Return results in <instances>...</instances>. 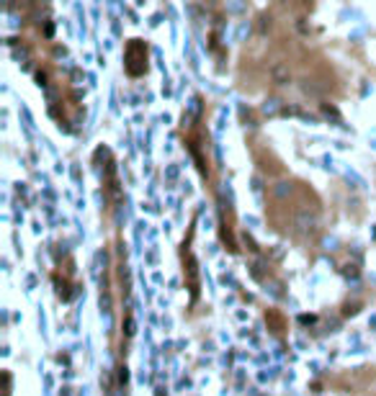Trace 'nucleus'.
Returning a JSON list of instances; mask_svg holds the SVG:
<instances>
[{"label": "nucleus", "instance_id": "7ed1b4c3", "mask_svg": "<svg viewBox=\"0 0 376 396\" xmlns=\"http://www.w3.org/2000/svg\"><path fill=\"white\" fill-rule=\"evenodd\" d=\"M266 327L271 329L276 337H284L286 335V316L278 309H268L266 311Z\"/></svg>", "mask_w": 376, "mask_h": 396}, {"label": "nucleus", "instance_id": "f257e3e1", "mask_svg": "<svg viewBox=\"0 0 376 396\" xmlns=\"http://www.w3.org/2000/svg\"><path fill=\"white\" fill-rule=\"evenodd\" d=\"M294 185H284L273 190L271 201V224L284 232L286 237H309L315 232V224L320 221V206L309 209V204H317L312 190H301V195H294Z\"/></svg>", "mask_w": 376, "mask_h": 396}, {"label": "nucleus", "instance_id": "20e7f679", "mask_svg": "<svg viewBox=\"0 0 376 396\" xmlns=\"http://www.w3.org/2000/svg\"><path fill=\"white\" fill-rule=\"evenodd\" d=\"M3 383H6V393H3V396H11V388H13V381H11V373H8V370L3 373Z\"/></svg>", "mask_w": 376, "mask_h": 396}, {"label": "nucleus", "instance_id": "f03ea898", "mask_svg": "<svg viewBox=\"0 0 376 396\" xmlns=\"http://www.w3.org/2000/svg\"><path fill=\"white\" fill-rule=\"evenodd\" d=\"M191 234H194V227H191V232H188V239H185V244H183L180 262H183V281H185L188 291H191V301H196L199 293H201V283H199V262H196V255L191 252V239H194Z\"/></svg>", "mask_w": 376, "mask_h": 396}]
</instances>
